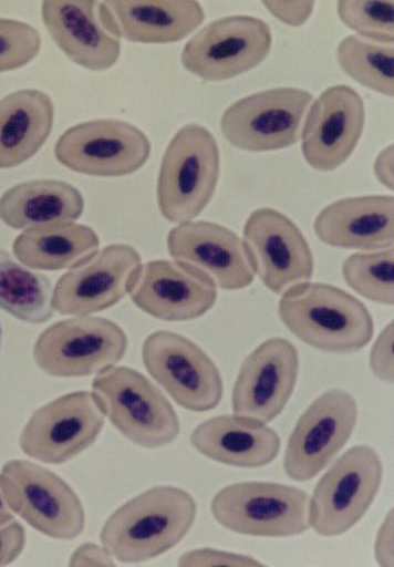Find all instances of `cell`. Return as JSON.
I'll return each mask as SVG.
<instances>
[{"instance_id":"obj_41","label":"cell","mask_w":394,"mask_h":567,"mask_svg":"<svg viewBox=\"0 0 394 567\" xmlns=\"http://www.w3.org/2000/svg\"><path fill=\"white\" fill-rule=\"evenodd\" d=\"M0 347H2V326H0Z\"/></svg>"},{"instance_id":"obj_9","label":"cell","mask_w":394,"mask_h":567,"mask_svg":"<svg viewBox=\"0 0 394 567\" xmlns=\"http://www.w3.org/2000/svg\"><path fill=\"white\" fill-rule=\"evenodd\" d=\"M313 94L299 87H277L238 100L220 118L224 138L246 152H273L301 138Z\"/></svg>"},{"instance_id":"obj_40","label":"cell","mask_w":394,"mask_h":567,"mask_svg":"<svg viewBox=\"0 0 394 567\" xmlns=\"http://www.w3.org/2000/svg\"><path fill=\"white\" fill-rule=\"evenodd\" d=\"M13 512L11 511L7 503L2 484H0V526L8 525L13 520Z\"/></svg>"},{"instance_id":"obj_28","label":"cell","mask_w":394,"mask_h":567,"mask_svg":"<svg viewBox=\"0 0 394 567\" xmlns=\"http://www.w3.org/2000/svg\"><path fill=\"white\" fill-rule=\"evenodd\" d=\"M52 299V285L45 276L0 249V309L20 321L41 324L53 317Z\"/></svg>"},{"instance_id":"obj_11","label":"cell","mask_w":394,"mask_h":567,"mask_svg":"<svg viewBox=\"0 0 394 567\" xmlns=\"http://www.w3.org/2000/svg\"><path fill=\"white\" fill-rule=\"evenodd\" d=\"M152 144L136 125L117 118L80 123L64 131L54 156L65 168L92 177L133 175L147 163Z\"/></svg>"},{"instance_id":"obj_5","label":"cell","mask_w":394,"mask_h":567,"mask_svg":"<svg viewBox=\"0 0 394 567\" xmlns=\"http://www.w3.org/2000/svg\"><path fill=\"white\" fill-rule=\"evenodd\" d=\"M309 494L298 487L269 482L228 485L212 498L214 518L242 536L287 538L309 528Z\"/></svg>"},{"instance_id":"obj_24","label":"cell","mask_w":394,"mask_h":567,"mask_svg":"<svg viewBox=\"0 0 394 567\" xmlns=\"http://www.w3.org/2000/svg\"><path fill=\"white\" fill-rule=\"evenodd\" d=\"M104 19L121 40L142 44H170L185 40L206 19L197 2H104Z\"/></svg>"},{"instance_id":"obj_12","label":"cell","mask_w":394,"mask_h":567,"mask_svg":"<svg viewBox=\"0 0 394 567\" xmlns=\"http://www.w3.org/2000/svg\"><path fill=\"white\" fill-rule=\"evenodd\" d=\"M143 361L149 375L183 409L203 413L217 409L224 383L214 360L179 333L158 330L143 344Z\"/></svg>"},{"instance_id":"obj_21","label":"cell","mask_w":394,"mask_h":567,"mask_svg":"<svg viewBox=\"0 0 394 567\" xmlns=\"http://www.w3.org/2000/svg\"><path fill=\"white\" fill-rule=\"evenodd\" d=\"M129 296L145 313L164 321L183 322L207 315L215 307L218 292L176 261L158 259L142 265Z\"/></svg>"},{"instance_id":"obj_33","label":"cell","mask_w":394,"mask_h":567,"mask_svg":"<svg viewBox=\"0 0 394 567\" xmlns=\"http://www.w3.org/2000/svg\"><path fill=\"white\" fill-rule=\"evenodd\" d=\"M179 566H262L257 559L211 548L195 549L185 553L178 560Z\"/></svg>"},{"instance_id":"obj_37","label":"cell","mask_w":394,"mask_h":567,"mask_svg":"<svg viewBox=\"0 0 394 567\" xmlns=\"http://www.w3.org/2000/svg\"><path fill=\"white\" fill-rule=\"evenodd\" d=\"M393 522V511H390L377 533L375 557L381 566L394 565Z\"/></svg>"},{"instance_id":"obj_30","label":"cell","mask_w":394,"mask_h":567,"mask_svg":"<svg viewBox=\"0 0 394 567\" xmlns=\"http://www.w3.org/2000/svg\"><path fill=\"white\" fill-rule=\"evenodd\" d=\"M393 258V248L354 254L343 262V278L361 297L381 306L392 307Z\"/></svg>"},{"instance_id":"obj_7","label":"cell","mask_w":394,"mask_h":567,"mask_svg":"<svg viewBox=\"0 0 394 567\" xmlns=\"http://www.w3.org/2000/svg\"><path fill=\"white\" fill-rule=\"evenodd\" d=\"M7 503L11 511L42 535L71 542L85 528V511L77 493L44 466L11 460L0 473Z\"/></svg>"},{"instance_id":"obj_4","label":"cell","mask_w":394,"mask_h":567,"mask_svg":"<svg viewBox=\"0 0 394 567\" xmlns=\"http://www.w3.org/2000/svg\"><path fill=\"white\" fill-rule=\"evenodd\" d=\"M92 388L105 415L131 443L156 450L180 435V421L168 398L141 372L113 367L98 374Z\"/></svg>"},{"instance_id":"obj_39","label":"cell","mask_w":394,"mask_h":567,"mask_svg":"<svg viewBox=\"0 0 394 567\" xmlns=\"http://www.w3.org/2000/svg\"><path fill=\"white\" fill-rule=\"evenodd\" d=\"M393 164L394 152L393 145L391 144L379 154L374 163L375 177L385 188L391 192L393 190L394 185Z\"/></svg>"},{"instance_id":"obj_25","label":"cell","mask_w":394,"mask_h":567,"mask_svg":"<svg viewBox=\"0 0 394 567\" xmlns=\"http://www.w3.org/2000/svg\"><path fill=\"white\" fill-rule=\"evenodd\" d=\"M54 105L44 91L25 89L0 100V169L35 156L51 136Z\"/></svg>"},{"instance_id":"obj_34","label":"cell","mask_w":394,"mask_h":567,"mask_svg":"<svg viewBox=\"0 0 394 567\" xmlns=\"http://www.w3.org/2000/svg\"><path fill=\"white\" fill-rule=\"evenodd\" d=\"M393 339V321H390L380 333L370 357L374 375L388 384L394 381Z\"/></svg>"},{"instance_id":"obj_2","label":"cell","mask_w":394,"mask_h":567,"mask_svg":"<svg viewBox=\"0 0 394 567\" xmlns=\"http://www.w3.org/2000/svg\"><path fill=\"white\" fill-rule=\"evenodd\" d=\"M279 317L293 337L328 353H354L374 337V320L356 297L326 284L305 282L286 291Z\"/></svg>"},{"instance_id":"obj_32","label":"cell","mask_w":394,"mask_h":567,"mask_svg":"<svg viewBox=\"0 0 394 567\" xmlns=\"http://www.w3.org/2000/svg\"><path fill=\"white\" fill-rule=\"evenodd\" d=\"M41 48L42 38L35 27L0 18V73L22 69L39 55Z\"/></svg>"},{"instance_id":"obj_17","label":"cell","mask_w":394,"mask_h":567,"mask_svg":"<svg viewBox=\"0 0 394 567\" xmlns=\"http://www.w3.org/2000/svg\"><path fill=\"white\" fill-rule=\"evenodd\" d=\"M174 261L222 290L251 286L255 270L243 241L236 233L210 221H187L174 227L167 240Z\"/></svg>"},{"instance_id":"obj_6","label":"cell","mask_w":394,"mask_h":567,"mask_svg":"<svg viewBox=\"0 0 394 567\" xmlns=\"http://www.w3.org/2000/svg\"><path fill=\"white\" fill-rule=\"evenodd\" d=\"M383 463L375 449L346 451L318 482L309 505V524L317 535L339 537L370 511L383 481Z\"/></svg>"},{"instance_id":"obj_23","label":"cell","mask_w":394,"mask_h":567,"mask_svg":"<svg viewBox=\"0 0 394 567\" xmlns=\"http://www.w3.org/2000/svg\"><path fill=\"white\" fill-rule=\"evenodd\" d=\"M190 445L206 457L241 470L272 463L281 450L278 432L267 423L241 415H221L197 425Z\"/></svg>"},{"instance_id":"obj_27","label":"cell","mask_w":394,"mask_h":567,"mask_svg":"<svg viewBox=\"0 0 394 567\" xmlns=\"http://www.w3.org/2000/svg\"><path fill=\"white\" fill-rule=\"evenodd\" d=\"M101 247L94 229L75 223L25 229L13 243V254L25 268L39 271L72 270Z\"/></svg>"},{"instance_id":"obj_36","label":"cell","mask_w":394,"mask_h":567,"mask_svg":"<svg viewBox=\"0 0 394 567\" xmlns=\"http://www.w3.org/2000/svg\"><path fill=\"white\" fill-rule=\"evenodd\" d=\"M27 544V532L19 522H12L0 528V566H7L17 560Z\"/></svg>"},{"instance_id":"obj_8","label":"cell","mask_w":394,"mask_h":567,"mask_svg":"<svg viewBox=\"0 0 394 567\" xmlns=\"http://www.w3.org/2000/svg\"><path fill=\"white\" fill-rule=\"evenodd\" d=\"M126 350L125 332L114 321L80 317L59 321L45 329L32 355L45 374L76 379L113 369Z\"/></svg>"},{"instance_id":"obj_26","label":"cell","mask_w":394,"mask_h":567,"mask_svg":"<svg viewBox=\"0 0 394 567\" xmlns=\"http://www.w3.org/2000/svg\"><path fill=\"white\" fill-rule=\"evenodd\" d=\"M82 193L73 185L53 179L18 184L0 196V220L7 226L29 228L74 223L84 212Z\"/></svg>"},{"instance_id":"obj_29","label":"cell","mask_w":394,"mask_h":567,"mask_svg":"<svg viewBox=\"0 0 394 567\" xmlns=\"http://www.w3.org/2000/svg\"><path fill=\"white\" fill-rule=\"evenodd\" d=\"M341 70L356 83L393 97L394 49L361 39L345 38L336 49Z\"/></svg>"},{"instance_id":"obj_22","label":"cell","mask_w":394,"mask_h":567,"mask_svg":"<svg viewBox=\"0 0 394 567\" xmlns=\"http://www.w3.org/2000/svg\"><path fill=\"white\" fill-rule=\"evenodd\" d=\"M321 243L345 250L376 251L393 248L394 197H345L323 208L314 220Z\"/></svg>"},{"instance_id":"obj_31","label":"cell","mask_w":394,"mask_h":567,"mask_svg":"<svg viewBox=\"0 0 394 567\" xmlns=\"http://www.w3.org/2000/svg\"><path fill=\"white\" fill-rule=\"evenodd\" d=\"M336 11L356 37L379 44H394V2L341 0Z\"/></svg>"},{"instance_id":"obj_35","label":"cell","mask_w":394,"mask_h":567,"mask_svg":"<svg viewBox=\"0 0 394 567\" xmlns=\"http://www.w3.org/2000/svg\"><path fill=\"white\" fill-rule=\"evenodd\" d=\"M261 6L280 22L302 27L312 17L315 2H262Z\"/></svg>"},{"instance_id":"obj_20","label":"cell","mask_w":394,"mask_h":567,"mask_svg":"<svg viewBox=\"0 0 394 567\" xmlns=\"http://www.w3.org/2000/svg\"><path fill=\"white\" fill-rule=\"evenodd\" d=\"M42 19L55 45L91 72H106L117 63L121 40L107 25L102 3L44 2Z\"/></svg>"},{"instance_id":"obj_19","label":"cell","mask_w":394,"mask_h":567,"mask_svg":"<svg viewBox=\"0 0 394 567\" xmlns=\"http://www.w3.org/2000/svg\"><path fill=\"white\" fill-rule=\"evenodd\" d=\"M300 355L283 338L257 347L243 361L234 388L237 415L270 423L286 409L298 384Z\"/></svg>"},{"instance_id":"obj_1","label":"cell","mask_w":394,"mask_h":567,"mask_svg":"<svg viewBox=\"0 0 394 567\" xmlns=\"http://www.w3.org/2000/svg\"><path fill=\"white\" fill-rule=\"evenodd\" d=\"M197 516L194 497L175 486H155L128 499L106 520L101 542L118 561L143 563L175 548Z\"/></svg>"},{"instance_id":"obj_16","label":"cell","mask_w":394,"mask_h":567,"mask_svg":"<svg viewBox=\"0 0 394 567\" xmlns=\"http://www.w3.org/2000/svg\"><path fill=\"white\" fill-rule=\"evenodd\" d=\"M141 268L142 256L133 246H107L60 278L53 309L86 317L113 308L133 289Z\"/></svg>"},{"instance_id":"obj_15","label":"cell","mask_w":394,"mask_h":567,"mask_svg":"<svg viewBox=\"0 0 394 567\" xmlns=\"http://www.w3.org/2000/svg\"><path fill=\"white\" fill-rule=\"evenodd\" d=\"M243 244L255 274L277 295L313 277V252L303 231L279 210L252 212L245 223Z\"/></svg>"},{"instance_id":"obj_14","label":"cell","mask_w":394,"mask_h":567,"mask_svg":"<svg viewBox=\"0 0 394 567\" xmlns=\"http://www.w3.org/2000/svg\"><path fill=\"white\" fill-rule=\"evenodd\" d=\"M357 415L350 392L332 389L319 395L289 436L283 461L287 476L299 483L317 477L348 444Z\"/></svg>"},{"instance_id":"obj_13","label":"cell","mask_w":394,"mask_h":567,"mask_svg":"<svg viewBox=\"0 0 394 567\" xmlns=\"http://www.w3.org/2000/svg\"><path fill=\"white\" fill-rule=\"evenodd\" d=\"M105 413L94 393L63 394L31 415L19 444L22 452L46 464H62L79 456L97 440Z\"/></svg>"},{"instance_id":"obj_3","label":"cell","mask_w":394,"mask_h":567,"mask_svg":"<svg viewBox=\"0 0 394 567\" xmlns=\"http://www.w3.org/2000/svg\"><path fill=\"white\" fill-rule=\"evenodd\" d=\"M220 164V151L212 133L196 123L183 126L160 163L157 205L162 216L175 224L199 217L217 189Z\"/></svg>"},{"instance_id":"obj_10","label":"cell","mask_w":394,"mask_h":567,"mask_svg":"<svg viewBox=\"0 0 394 567\" xmlns=\"http://www.w3.org/2000/svg\"><path fill=\"white\" fill-rule=\"evenodd\" d=\"M273 45L270 25L256 17L217 19L195 33L182 52L184 69L207 82L232 80L256 69Z\"/></svg>"},{"instance_id":"obj_18","label":"cell","mask_w":394,"mask_h":567,"mask_svg":"<svg viewBox=\"0 0 394 567\" xmlns=\"http://www.w3.org/2000/svg\"><path fill=\"white\" fill-rule=\"evenodd\" d=\"M366 124L364 99L351 86L334 85L313 100L302 127V154L317 172L332 173L350 158Z\"/></svg>"},{"instance_id":"obj_38","label":"cell","mask_w":394,"mask_h":567,"mask_svg":"<svg viewBox=\"0 0 394 567\" xmlns=\"http://www.w3.org/2000/svg\"><path fill=\"white\" fill-rule=\"evenodd\" d=\"M71 566H113V556L103 546L92 543L82 545L71 557Z\"/></svg>"}]
</instances>
